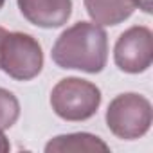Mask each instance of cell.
<instances>
[{
	"instance_id": "cell-5",
	"label": "cell",
	"mask_w": 153,
	"mask_h": 153,
	"mask_svg": "<svg viewBox=\"0 0 153 153\" xmlns=\"http://www.w3.org/2000/svg\"><path fill=\"white\" fill-rule=\"evenodd\" d=\"M115 65L128 74H140L153 63V33L144 25L126 29L114 47Z\"/></svg>"
},
{
	"instance_id": "cell-3",
	"label": "cell",
	"mask_w": 153,
	"mask_h": 153,
	"mask_svg": "<svg viewBox=\"0 0 153 153\" xmlns=\"http://www.w3.org/2000/svg\"><path fill=\"white\" fill-rule=\"evenodd\" d=\"M153 108L149 99L140 94L128 92L114 97L106 110V124L110 131L124 140L140 139L151 128Z\"/></svg>"
},
{
	"instance_id": "cell-7",
	"label": "cell",
	"mask_w": 153,
	"mask_h": 153,
	"mask_svg": "<svg viewBox=\"0 0 153 153\" xmlns=\"http://www.w3.org/2000/svg\"><path fill=\"white\" fill-rule=\"evenodd\" d=\"M85 9L97 25H119L135 9L133 0H83Z\"/></svg>"
},
{
	"instance_id": "cell-13",
	"label": "cell",
	"mask_w": 153,
	"mask_h": 153,
	"mask_svg": "<svg viewBox=\"0 0 153 153\" xmlns=\"http://www.w3.org/2000/svg\"><path fill=\"white\" fill-rule=\"evenodd\" d=\"M4 4H6V0H0V9L4 7Z\"/></svg>"
},
{
	"instance_id": "cell-9",
	"label": "cell",
	"mask_w": 153,
	"mask_h": 153,
	"mask_svg": "<svg viewBox=\"0 0 153 153\" xmlns=\"http://www.w3.org/2000/svg\"><path fill=\"white\" fill-rule=\"evenodd\" d=\"M20 117V103L16 96L0 87V130L11 128Z\"/></svg>"
},
{
	"instance_id": "cell-10",
	"label": "cell",
	"mask_w": 153,
	"mask_h": 153,
	"mask_svg": "<svg viewBox=\"0 0 153 153\" xmlns=\"http://www.w3.org/2000/svg\"><path fill=\"white\" fill-rule=\"evenodd\" d=\"M135 7L142 9L144 13H151V0H133Z\"/></svg>"
},
{
	"instance_id": "cell-1",
	"label": "cell",
	"mask_w": 153,
	"mask_h": 153,
	"mask_svg": "<svg viewBox=\"0 0 153 153\" xmlns=\"http://www.w3.org/2000/svg\"><path fill=\"white\" fill-rule=\"evenodd\" d=\"M51 56L59 68L99 74L108 61L106 31L94 22H78L56 38Z\"/></svg>"
},
{
	"instance_id": "cell-11",
	"label": "cell",
	"mask_w": 153,
	"mask_h": 153,
	"mask_svg": "<svg viewBox=\"0 0 153 153\" xmlns=\"http://www.w3.org/2000/svg\"><path fill=\"white\" fill-rule=\"evenodd\" d=\"M11 149V144L7 140V137L4 135V130H0V153H6Z\"/></svg>"
},
{
	"instance_id": "cell-4",
	"label": "cell",
	"mask_w": 153,
	"mask_h": 153,
	"mask_svg": "<svg viewBox=\"0 0 153 153\" xmlns=\"http://www.w3.org/2000/svg\"><path fill=\"white\" fill-rule=\"evenodd\" d=\"M0 68L16 81H31L43 68V51L27 33H7L0 49Z\"/></svg>"
},
{
	"instance_id": "cell-8",
	"label": "cell",
	"mask_w": 153,
	"mask_h": 153,
	"mask_svg": "<svg viewBox=\"0 0 153 153\" xmlns=\"http://www.w3.org/2000/svg\"><path fill=\"white\" fill-rule=\"evenodd\" d=\"M110 146L99 139L97 135L92 133H85V131H78V133H67V135H58L54 139H51L45 146L47 153L52 151H108Z\"/></svg>"
},
{
	"instance_id": "cell-12",
	"label": "cell",
	"mask_w": 153,
	"mask_h": 153,
	"mask_svg": "<svg viewBox=\"0 0 153 153\" xmlns=\"http://www.w3.org/2000/svg\"><path fill=\"white\" fill-rule=\"evenodd\" d=\"M6 34H7V31H6L4 27H0V49H2V42H4V38H6Z\"/></svg>"
},
{
	"instance_id": "cell-2",
	"label": "cell",
	"mask_w": 153,
	"mask_h": 153,
	"mask_svg": "<svg viewBox=\"0 0 153 153\" xmlns=\"http://www.w3.org/2000/svg\"><path fill=\"white\" fill-rule=\"evenodd\" d=\"M99 105L101 90L81 78H65L51 92V106L65 121H87L97 114Z\"/></svg>"
},
{
	"instance_id": "cell-6",
	"label": "cell",
	"mask_w": 153,
	"mask_h": 153,
	"mask_svg": "<svg viewBox=\"0 0 153 153\" xmlns=\"http://www.w3.org/2000/svg\"><path fill=\"white\" fill-rule=\"evenodd\" d=\"M24 18L43 29H56L68 22L72 0H16Z\"/></svg>"
}]
</instances>
